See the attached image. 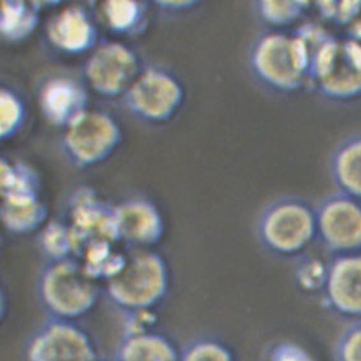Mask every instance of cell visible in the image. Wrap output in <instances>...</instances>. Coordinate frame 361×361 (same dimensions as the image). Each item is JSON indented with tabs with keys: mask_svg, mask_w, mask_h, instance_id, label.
<instances>
[{
	"mask_svg": "<svg viewBox=\"0 0 361 361\" xmlns=\"http://www.w3.org/2000/svg\"><path fill=\"white\" fill-rule=\"evenodd\" d=\"M115 204L101 198L90 187H80L71 195L66 221L77 243V259L83 247L96 240L118 241L115 231Z\"/></svg>",
	"mask_w": 361,
	"mask_h": 361,
	"instance_id": "14",
	"label": "cell"
},
{
	"mask_svg": "<svg viewBox=\"0 0 361 361\" xmlns=\"http://www.w3.org/2000/svg\"><path fill=\"white\" fill-rule=\"evenodd\" d=\"M100 361H109V360H102V359H101V360H100Z\"/></svg>",
	"mask_w": 361,
	"mask_h": 361,
	"instance_id": "35",
	"label": "cell"
},
{
	"mask_svg": "<svg viewBox=\"0 0 361 361\" xmlns=\"http://www.w3.org/2000/svg\"><path fill=\"white\" fill-rule=\"evenodd\" d=\"M201 0H154L152 3L157 11L169 16H184L192 13L201 7Z\"/></svg>",
	"mask_w": 361,
	"mask_h": 361,
	"instance_id": "32",
	"label": "cell"
},
{
	"mask_svg": "<svg viewBox=\"0 0 361 361\" xmlns=\"http://www.w3.org/2000/svg\"><path fill=\"white\" fill-rule=\"evenodd\" d=\"M146 66L130 44L102 39L83 61L80 72L90 91L105 100H121Z\"/></svg>",
	"mask_w": 361,
	"mask_h": 361,
	"instance_id": "8",
	"label": "cell"
},
{
	"mask_svg": "<svg viewBox=\"0 0 361 361\" xmlns=\"http://www.w3.org/2000/svg\"><path fill=\"white\" fill-rule=\"evenodd\" d=\"M39 247L47 262L77 258V243L66 220H50L39 233Z\"/></svg>",
	"mask_w": 361,
	"mask_h": 361,
	"instance_id": "24",
	"label": "cell"
},
{
	"mask_svg": "<svg viewBox=\"0 0 361 361\" xmlns=\"http://www.w3.org/2000/svg\"><path fill=\"white\" fill-rule=\"evenodd\" d=\"M346 37L353 39V40L357 41L361 44V16L355 20L351 26L348 27V35Z\"/></svg>",
	"mask_w": 361,
	"mask_h": 361,
	"instance_id": "34",
	"label": "cell"
},
{
	"mask_svg": "<svg viewBox=\"0 0 361 361\" xmlns=\"http://www.w3.org/2000/svg\"><path fill=\"white\" fill-rule=\"evenodd\" d=\"M180 361H239L226 342L214 337H202L189 342L181 350Z\"/></svg>",
	"mask_w": 361,
	"mask_h": 361,
	"instance_id": "26",
	"label": "cell"
},
{
	"mask_svg": "<svg viewBox=\"0 0 361 361\" xmlns=\"http://www.w3.org/2000/svg\"><path fill=\"white\" fill-rule=\"evenodd\" d=\"M49 47L66 58H80L94 51L102 37L97 16L87 4H68L51 14L45 25Z\"/></svg>",
	"mask_w": 361,
	"mask_h": 361,
	"instance_id": "11",
	"label": "cell"
},
{
	"mask_svg": "<svg viewBox=\"0 0 361 361\" xmlns=\"http://www.w3.org/2000/svg\"><path fill=\"white\" fill-rule=\"evenodd\" d=\"M78 259L92 279L105 285L121 274L128 250L116 241L96 240L83 247Z\"/></svg>",
	"mask_w": 361,
	"mask_h": 361,
	"instance_id": "20",
	"label": "cell"
},
{
	"mask_svg": "<svg viewBox=\"0 0 361 361\" xmlns=\"http://www.w3.org/2000/svg\"><path fill=\"white\" fill-rule=\"evenodd\" d=\"M294 34L308 49L310 59L324 44H327L332 37H335V35L331 34L319 22H301L300 26L295 30Z\"/></svg>",
	"mask_w": 361,
	"mask_h": 361,
	"instance_id": "30",
	"label": "cell"
},
{
	"mask_svg": "<svg viewBox=\"0 0 361 361\" xmlns=\"http://www.w3.org/2000/svg\"><path fill=\"white\" fill-rule=\"evenodd\" d=\"M123 142L124 130L118 118L106 110L90 109L63 130L61 149L72 168L90 170L110 160Z\"/></svg>",
	"mask_w": 361,
	"mask_h": 361,
	"instance_id": "7",
	"label": "cell"
},
{
	"mask_svg": "<svg viewBox=\"0 0 361 361\" xmlns=\"http://www.w3.org/2000/svg\"><path fill=\"white\" fill-rule=\"evenodd\" d=\"M104 285L96 281L80 259L47 262L37 279V296L51 319L78 322L92 313Z\"/></svg>",
	"mask_w": 361,
	"mask_h": 361,
	"instance_id": "3",
	"label": "cell"
},
{
	"mask_svg": "<svg viewBox=\"0 0 361 361\" xmlns=\"http://www.w3.org/2000/svg\"><path fill=\"white\" fill-rule=\"evenodd\" d=\"M0 219L8 234L30 236L39 234L49 222V207L40 200L1 201Z\"/></svg>",
	"mask_w": 361,
	"mask_h": 361,
	"instance_id": "22",
	"label": "cell"
},
{
	"mask_svg": "<svg viewBox=\"0 0 361 361\" xmlns=\"http://www.w3.org/2000/svg\"><path fill=\"white\" fill-rule=\"evenodd\" d=\"M327 274L328 262L315 255H301L295 266V281L304 293H322Z\"/></svg>",
	"mask_w": 361,
	"mask_h": 361,
	"instance_id": "27",
	"label": "cell"
},
{
	"mask_svg": "<svg viewBox=\"0 0 361 361\" xmlns=\"http://www.w3.org/2000/svg\"><path fill=\"white\" fill-rule=\"evenodd\" d=\"M313 7L309 1H276L259 0L255 3V13L258 18L271 30L285 31V28L304 20L309 9Z\"/></svg>",
	"mask_w": 361,
	"mask_h": 361,
	"instance_id": "25",
	"label": "cell"
},
{
	"mask_svg": "<svg viewBox=\"0 0 361 361\" xmlns=\"http://www.w3.org/2000/svg\"><path fill=\"white\" fill-rule=\"evenodd\" d=\"M35 7L40 11L41 13L44 11H54L58 7H61L64 4V1L61 0H47V1H32Z\"/></svg>",
	"mask_w": 361,
	"mask_h": 361,
	"instance_id": "33",
	"label": "cell"
},
{
	"mask_svg": "<svg viewBox=\"0 0 361 361\" xmlns=\"http://www.w3.org/2000/svg\"><path fill=\"white\" fill-rule=\"evenodd\" d=\"M114 214L116 238L127 250L156 249L165 238V216L147 197L134 195L116 203Z\"/></svg>",
	"mask_w": 361,
	"mask_h": 361,
	"instance_id": "12",
	"label": "cell"
},
{
	"mask_svg": "<svg viewBox=\"0 0 361 361\" xmlns=\"http://www.w3.org/2000/svg\"><path fill=\"white\" fill-rule=\"evenodd\" d=\"M96 341L78 322L49 319L26 345V361H100Z\"/></svg>",
	"mask_w": 361,
	"mask_h": 361,
	"instance_id": "10",
	"label": "cell"
},
{
	"mask_svg": "<svg viewBox=\"0 0 361 361\" xmlns=\"http://www.w3.org/2000/svg\"><path fill=\"white\" fill-rule=\"evenodd\" d=\"M329 173L338 192L361 202V133L350 135L336 146Z\"/></svg>",
	"mask_w": 361,
	"mask_h": 361,
	"instance_id": "18",
	"label": "cell"
},
{
	"mask_svg": "<svg viewBox=\"0 0 361 361\" xmlns=\"http://www.w3.org/2000/svg\"><path fill=\"white\" fill-rule=\"evenodd\" d=\"M322 295L334 314L361 321V253L337 255L328 262L327 281Z\"/></svg>",
	"mask_w": 361,
	"mask_h": 361,
	"instance_id": "15",
	"label": "cell"
},
{
	"mask_svg": "<svg viewBox=\"0 0 361 361\" xmlns=\"http://www.w3.org/2000/svg\"><path fill=\"white\" fill-rule=\"evenodd\" d=\"M181 350L170 336L157 329L126 334L115 361H180Z\"/></svg>",
	"mask_w": 361,
	"mask_h": 361,
	"instance_id": "17",
	"label": "cell"
},
{
	"mask_svg": "<svg viewBox=\"0 0 361 361\" xmlns=\"http://www.w3.org/2000/svg\"><path fill=\"white\" fill-rule=\"evenodd\" d=\"M315 7L323 20L338 26H351L361 16V1H319Z\"/></svg>",
	"mask_w": 361,
	"mask_h": 361,
	"instance_id": "28",
	"label": "cell"
},
{
	"mask_svg": "<svg viewBox=\"0 0 361 361\" xmlns=\"http://www.w3.org/2000/svg\"><path fill=\"white\" fill-rule=\"evenodd\" d=\"M90 88L82 78L56 73L44 78L37 90V105L45 121L66 130L91 109Z\"/></svg>",
	"mask_w": 361,
	"mask_h": 361,
	"instance_id": "13",
	"label": "cell"
},
{
	"mask_svg": "<svg viewBox=\"0 0 361 361\" xmlns=\"http://www.w3.org/2000/svg\"><path fill=\"white\" fill-rule=\"evenodd\" d=\"M30 118V107L20 90L1 85L0 87V141H13L25 132Z\"/></svg>",
	"mask_w": 361,
	"mask_h": 361,
	"instance_id": "23",
	"label": "cell"
},
{
	"mask_svg": "<svg viewBox=\"0 0 361 361\" xmlns=\"http://www.w3.org/2000/svg\"><path fill=\"white\" fill-rule=\"evenodd\" d=\"M310 61L304 42L288 31L269 30L262 34L249 53L255 80L274 94H295L308 88Z\"/></svg>",
	"mask_w": 361,
	"mask_h": 361,
	"instance_id": "2",
	"label": "cell"
},
{
	"mask_svg": "<svg viewBox=\"0 0 361 361\" xmlns=\"http://www.w3.org/2000/svg\"><path fill=\"white\" fill-rule=\"evenodd\" d=\"M336 361H361V321L342 331L335 343Z\"/></svg>",
	"mask_w": 361,
	"mask_h": 361,
	"instance_id": "29",
	"label": "cell"
},
{
	"mask_svg": "<svg viewBox=\"0 0 361 361\" xmlns=\"http://www.w3.org/2000/svg\"><path fill=\"white\" fill-rule=\"evenodd\" d=\"M121 101L134 119L162 127L176 119L185 106L187 87L173 69L147 64Z\"/></svg>",
	"mask_w": 361,
	"mask_h": 361,
	"instance_id": "5",
	"label": "cell"
},
{
	"mask_svg": "<svg viewBox=\"0 0 361 361\" xmlns=\"http://www.w3.org/2000/svg\"><path fill=\"white\" fill-rule=\"evenodd\" d=\"M171 283L170 263L159 250H128L126 266L104 285V295L124 314L157 312L168 299Z\"/></svg>",
	"mask_w": 361,
	"mask_h": 361,
	"instance_id": "1",
	"label": "cell"
},
{
	"mask_svg": "<svg viewBox=\"0 0 361 361\" xmlns=\"http://www.w3.org/2000/svg\"><path fill=\"white\" fill-rule=\"evenodd\" d=\"M267 361H318L309 350L300 343L280 341L269 348Z\"/></svg>",
	"mask_w": 361,
	"mask_h": 361,
	"instance_id": "31",
	"label": "cell"
},
{
	"mask_svg": "<svg viewBox=\"0 0 361 361\" xmlns=\"http://www.w3.org/2000/svg\"><path fill=\"white\" fill-rule=\"evenodd\" d=\"M42 179L36 169L22 160L7 156L0 159V194L1 201L40 200Z\"/></svg>",
	"mask_w": 361,
	"mask_h": 361,
	"instance_id": "19",
	"label": "cell"
},
{
	"mask_svg": "<svg viewBox=\"0 0 361 361\" xmlns=\"http://www.w3.org/2000/svg\"><path fill=\"white\" fill-rule=\"evenodd\" d=\"M257 236L268 253L299 258L317 239L315 208L299 197L277 198L262 209Z\"/></svg>",
	"mask_w": 361,
	"mask_h": 361,
	"instance_id": "4",
	"label": "cell"
},
{
	"mask_svg": "<svg viewBox=\"0 0 361 361\" xmlns=\"http://www.w3.org/2000/svg\"><path fill=\"white\" fill-rule=\"evenodd\" d=\"M97 20L107 31L121 39H137L149 27V3L140 0L101 1Z\"/></svg>",
	"mask_w": 361,
	"mask_h": 361,
	"instance_id": "16",
	"label": "cell"
},
{
	"mask_svg": "<svg viewBox=\"0 0 361 361\" xmlns=\"http://www.w3.org/2000/svg\"><path fill=\"white\" fill-rule=\"evenodd\" d=\"M317 239L334 257L361 253V202L342 192L315 207Z\"/></svg>",
	"mask_w": 361,
	"mask_h": 361,
	"instance_id": "9",
	"label": "cell"
},
{
	"mask_svg": "<svg viewBox=\"0 0 361 361\" xmlns=\"http://www.w3.org/2000/svg\"><path fill=\"white\" fill-rule=\"evenodd\" d=\"M41 25V12L32 1L4 0L0 4V37L8 44H22Z\"/></svg>",
	"mask_w": 361,
	"mask_h": 361,
	"instance_id": "21",
	"label": "cell"
},
{
	"mask_svg": "<svg viewBox=\"0 0 361 361\" xmlns=\"http://www.w3.org/2000/svg\"><path fill=\"white\" fill-rule=\"evenodd\" d=\"M308 87L334 102L361 97V44L332 37L313 55Z\"/></svg>",
	"mask_w": 361,
	"mask_h": 361,
	"instance_id": "6",
	"label": "cell"
}]
</instances>
